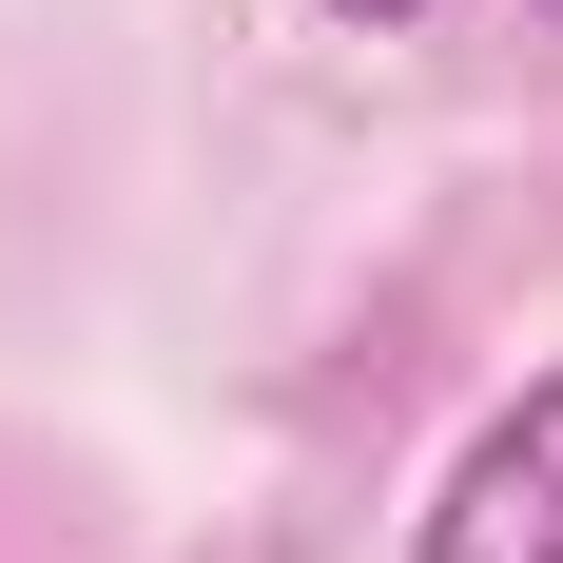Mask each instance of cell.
I'll list each match as a JSON object with an SVG mask.
<instances>
[{"label":"cell","mask_w":563,"mask_h":563,"mask_svg":"<svg viewBox=\"0 0 563 563\" xmlns=\"http://www.w3.org/2000/svg\"><path fill=\"white\" fill-rule=\"evenodd\" d=\"M544 20H563V0H544Z\"/></svg>","instance_id":"3957f363"},{"label":"cell","mask_w":563,"mask_h":563,"mask_svg":"<svg viewBox=\"0 0 563 563\" xmlns=\"http://www.w3.org/2000/svg\"><path fill=\"white\" fill-rule=\"evenodd\" d=\"M428 563H563V369L448 466V506H428Z\"/></svg>","instance_id":"6da1fadb"},{"label":"cell","mask_w":563,"mask_h":563,"mask_svg":"<svg viewBox=\"0 0 563 563\" xmlns=\"http://www.w3.org/2000/svg\"><path fill=\"white\" fill-rule=\"evenodd\" d=\"M350 20H408V0H350Z\"/></svg>","instance_id":"7a4b0ae2"}]
</instances>
